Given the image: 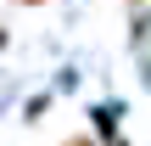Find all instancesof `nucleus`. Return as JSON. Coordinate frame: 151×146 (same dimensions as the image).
<instances>
[{"mask_svg": "<svg viewBox=\"0 0 151 146\" xmlns=\"http://www.w3.org/2000/svg\"><path fill=\"white\" fill-rule=\"evenodd\" d=\"M90 118H95L90 135H95L101 146H129V141H123V107H95Z\"/></svg>", "mask_w": 151, "mask_h": 146, "instance_id": "f257e3e1", "label": "nucleus"}, {"mask_svg": "<svg viewBox=\"0 0 151 146\" xmlns=\"http://www.w3.org/2000/svg\"><path fill=\"white\" fill-rule=\"evenodd\" d=\"M62 146H101V141H95V135H67Z\"/></svg>", "mask_w": 151, "mask_h": 146, "instance_id": "f03ea898", "label": "nucleus"}, {"mask_svg": "<svg viewBox=\"0 0 151 146\" xmlns=\"http://www.w3.org/2000/svg\"><path fill=\"white\" fill-rule=\"evenodd\" d=\"M0 51H6V28H0Z\"/></svg>", "mask_w": 151, "mask_h": 146, "instance_id": "7ed1b4c3", "label": "nucleus"}, {"mask_svg": "<svg viewBox=\"0 0 151 146\" xmlns=\"http://www.w3.org/2000/svg\"><path fill=\"white\" fill-rule=\"evenodd\" d=\"M22 6H45V0H22Z\"/></svg>", "mask_w": 151, "mask_h": 146, "instance_id": "20e7f679", "label": "nucleus"}]
</instances>
